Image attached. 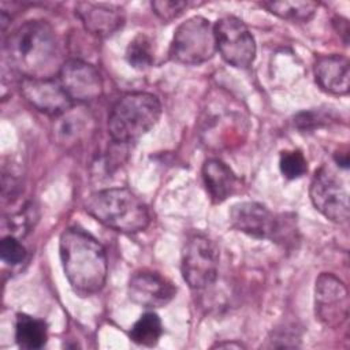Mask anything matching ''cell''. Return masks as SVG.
<instances>
[{
	"mask_svg": "<svg viewBox=\"0 0 350 350\" xmlns=\"http://www.w3.org/2000/svg\"><path fill=\"white\" fill-rule=\"evenodd\" d=\"M5 49L11 66L23 78H53L63 66L55 30L45 21L21 25L10 34Z\"/></svg>",
	"mask_w": 350,
	"mask_h": 350,
	"instance_id": "cell-1",
	"label": "cell"
},
{
	"mask_svg": "<svg viewBox=\"0 0 350 350\" xmlns=\"http://www.w3.org/2000/svg\"><path fill=\"white\" fill-rule=\"evenodd\" d=\"M64 275L75 294L89 297L98 293L107 280L108 260L103 245L78 227L64 230L59 239Z\"/></svg>",
	"mask_w": 350,
	"mask_h": 350,
	"instance_id": "cell-2",
	"label": "cell"
},
{
	"mask_svg": "<svg viewBox=\"0 0 350 350\" xmlns=\"http://www.w3.org/2000/svg\"><path fill=\"white\" fill-rule=\"evenodd\" d=\"M83 206L103 226L119 232H139L150 223V213L145 202L126 187L94 191L85 200Z\"/></svg>",
	"mask_w": 350,
	"mask_h": 350,
	"instance_id": "cell-3",
	"label": "cell"
},
{
	"mask_svg": "<svg viewBox=\"0 0 350 350\" xmlns=\"http://www.w3.org/2000/svg\"><path fill=\"white\" fill-rule=\"evenodd\" d=\"M161 104L146 92L126 93L116 100L108 115V133L118 144L134 142L159 120Z\"/></svg>",
	"mask_w": 350,
	"mask_h": 350,
	"instance_id": "cell-4",
	"label": "cell"
},
{
	"mask_svg": "<svg viewBox=\"0 0 350 350\" xmlns=\"http://www.w3.org/2000/svg\"><path fill=\"white\" fill-rule=\"evenodd\" d=\"M247 118L239 103L223 93L209 100L201 118V137L211 148H231L243 141Z\"/></svg>",
	"mask_w": 350,
	"mask_h": 350,
	"instance_id": "cell-5",
	"label": "cell"
},
{
	"mask_svg": "<svg viewBox=\"0 0 350 350\" xmlns=\"http://www.w3.org/2000/svg\"><path fill=\"white\" fill-rule=\"evenodd\" d=\"M230 221L235 230L257 239H269L283 245L295 239L294 220L287 215H275L260 202L245 201L232 205Z\"/></svg>",
	"mask_w": 350,
	"mask_h": 350,
	"instance_id": "cell-6",
	"label": "cell"
},
{
	"mask_svg": "<svg viewBox=\"0 0 350 350\" xmlns=\"http://www.w3.org/2000/svg\"><path fill=\"white\" fill-rule=\"evenodd\" d=\"M215 52V30L206 18L196 15L176 27L170 46L172 60L186 66H198L211 60Z\"/></svg>",
	"mask_w": 350,
	"mask_h": 350,
	"instance_id": "cell-7",
	"label": "cell"
},
{
	"mask_svg": "<svg viewBox=\"0 0 350 350\" xmlns=\"http://www.w3.org/2000/svg\"><path fill=\"white\" fill-rule=\"evenodd\" d=\"M219 249L216 243L202 232L187 237L180 258V271L185 282L194 290L211 286L217 278Z\"/></svg>",
	"mask_w": 350,
	"mask_h": 350,
	"instance_id": "cell-8",
	"label": "cell"
},
{
	"mask_svg": "<svg viewBox=\"0 0 350 350\" xmlns=\"http://www.w3.org/2000/svg\"><path fill=\"white\" fill-rule=\"evenodd\" d=\"M216 51L224 62L237 68H247L256 57V41L247 26L237 16L227 15L213 25Z\"/></svg>",
	"mask_w": 350,
	"mask_h": 350,
	"instance_id": "cell-9",
	"label": "cell"
},
{
	"mask_svg": "<svg viewBox=\"0 0 350 350\" xmlns=\"http://www.w3.org/2000/svg\"><path fill=\"white\" fill-rule=\"evenodd\" d=\"M309 196L314 208L335 223L349 219V193L339 175L328 165H321L313 175Z\"/></svg>",
	"mask_w": 350,
	"mask_h": 350,
	"instance_id": "cell-10",
	"label": "cell"
},
{
	"mask_svg": "<svg viewBox=\"0 0 350 350\" xmlns=\"http://www.w3.org/2000/svg\"><path fill=\"white\" fill-rule=\"evenodd\" d=\"M314 305L319 320L329 327L342 325L349 316V294L345 283L329 272H323L314 286Z\"/></svg>",
	"mask_w": 350,
	"mask_h": 350,
	"instance_id": "cell-11",
	"label": "cell"
},
{
	"mask_svg": "<svg viewBox=\"0 0 350 350\" xmlns=\"http://www.w3.org/2000/svg\"><path fill=\"white\" fill-rule=\"evenodd\" d=\"M59 82L72 101L89 103L103 93V79L98 70L81 59H70L59 71Z\"/></svg>",
	"mask_w": 350,
	"mask_h": 350,
	"instance_id": "cell-12",
	"label": "cell"
},
{
	"mask_svg": "<svg viewBox=\"0 0 350 350\" xmlns=\"http://www.w3.org/2000/svg\"><path fill=\"white\" fill-rule=\"evenodd\" d=\"M130 299L144 308L165 306L176 294L175 284L160 272L139 269L129 280Z\"/></svg>",
	"mask_w": 350,
	"mask_h": 350,
	"instance_id": "cell-13",
	"label": "cell"
},
{
	"mask_svg": "<svg viewBox=\"0 0 350 350\" xmlns=\"http://www.w3.org/2000/svg\"><path fill=\"white\" fill-rule=\"evenodd\" d=\"M21 92L33 108L55 118L67 112L74 103L62 83L53 78H23Z\"/></svg>",
	"mask_w": 350,
	"mask_h": 350,
	"instance_id": "cell-14",
	"label": "cell"
},
{
	"mask_svg": "<svg viewBox=\"0 0 350 350\" xmlns=\"http://www.w3.org/2000/svg\"><path fill=\"white\" fill-rule=\"evenodd\" d=\"M75 15L85 30L98 38H108L124 25V11L113 4L79 1L75 5Z\"/></svg>",
	"mask_w": 350,
	"mask_h": 350,
	"instance_id": "cell-15",
	"label": "cell"
},
{
	"mask_svg": "<svg viewBox=\"0 0 350 350\" xmlns=\"http://www.w3.org/2000/svg\"><path fill=\"white\" fill-rule=\"evenodd\" d=\"M314 77L319 86L336 96H345L350 89L349 60L342 55H323L314 62Z\"/></svg>",
	"mask_w": 350,
	"mask_h": 350,
	"instance_id": "cell-16",
	"label": "cell"
},
{
	"mask_svg": "<svg viewBox=\"0 0 350 350\" xmlns=\"http://www.w3.org/2000/svg\"><path fill=\"white\" fill-rule=\"evenodd\" d=\"M202 179L213 204L226 201L238 187L235 172L219 159H208L202 165Z\"/></svg>",
	"mask_w": 350,
	"mask_h": 350,
	"instance_id": "cell-17",
	"label": "cell"
},
{
	"mask_svg": "<svg viewBox=\"0 0 350 350\" xmlns=\"http://www.w3.org/2000/svg\"><path fill=\"white\" fill-rule=\"evenodd\" d=\"M92 119L89 113L78 109H72V107L64 112L63 115L57 116V120L53 126L55 138L59 144L64 146H71L79 142L86 131L89 130Z\"/></svg>",
	"mask_w": 350,
	"mask_h": 350,
	"instance_id": "cell-18",
	"label": "cell"
},
{
	"mask_svg": "<svg viewBox=\"0 0 350 350\" xmlns=\"http://www.w3.org/2000/svg\"><path fill=\"white\" fill-rule=\"evenodd\" d=\"M15 340L19 347L26 350L44 347L48 340L46 323L41 319L19 313L15 323Z\"/></svg>",
	"mask_w": 350,
	"mask_h": 350,
	"instance_id": "cell-19",
	"label": "cell"
},
{
	"mask_svg": "<svg viewBox=\"0 0 350 350\" xmlns=\"http://www.w3.org/2000/svg\"><path fill=\"white\" fill-rule=\"evenodd\" d=\"M261 5L267 8L271 14L282 19L302 23L313 18L319 4L316 1L293 0V1H265V3H261Z\"/></svg>",
	"mask_w": 350,
	"mask_h": 350,
	"instance_id": "cell-20",
	"label": "cell"
},
{
	"mask_svg": "<svg viewBox=\"0 0 350 350\" xmlns=\"http://www.w3.org/2000/svg\"><path fill=\"white\" fill-rule=\"evenodd\" d=\"M163 334V324L154 312L144 313L131 327L130 339L141 346H154Z\"/></svg>",
	"mask_w": 350,
	"mask_h": 350,
	"instance_id": "cell-21",
	"label": "cell"
},
{
	"mask_svg": "<svg viewBox=\"0 0 350 350\" xmlns=\"http://www.w3.org/2000/svg\"><path fill=\"white\" fill-rule=\"evenodd\" d=\"M153 57V42L146 34L139 33L129 42L126 49V59L131 67L137 70H145L152 66Z\"/></svg>",
	"mask_w": 350,
	"mask_h": 350,
	"instance_id": "cell-22",
	"label": "cell"
},
{
	"mask_svg": "<svg viewBox=\"0 0 350 350\" xmlns=\"http://www.w3.org/2000/svg\"><path fill=\"white\" fill-rule=\"evenodd\" d=\"M279 168L284 178L287 179H298L304 176L308 171V161L304 153L298 149L294 150H283L279 159Z\"/></svg>",
	"mask_w": 350,
	"mask_h": 350,
	"instance_id": "cell-23",
	"label": "cell"
},
{
	"mask_svg": "<svg viewBox=\"0 0 350 350\" xmlns=\"http://www.w3.org/2000/svg\"><path fill=\"white\" fill-rule=\"evenodd\" d=\"M153 12L165 23L180 16L190 5V1H175V0H160L152 1Z\"/></svg>",
	"mask_w": 350,
	"mask_h": 350,
	"instance_id": "cell-24",
	"label": "cell"
},
{
	"mask_svg": "<svg viewBox=\"0 0 350 350\" xmlns=\"http://www.w3.org/2000/svg\"><path fill=\"white\" fill-rule=\"evenodd\" d=\"M0 254L4 262L10 265H18L26 258V249L18 238L8 235L4 237L0 243Z\"/></svg>",
	"mask_w": 350,
	"mask_h": 350,
	"instance_id": "cell-25",
	"label": "cell"
},
{
	"mask_svg": "<svg viewBox=\"0 0 350 350\" xmlns=\"http://www.w3.org/2000/svg\"><path fill=\"white\" fill-rule=\"evenodd\" d=\"M37 208L33 204H26L21 211L10 217V227L18 234H25L30 231L37 221Z\"/></svg>",
	"mask_w": 350,
	"mask_h": 350,
	"instance_id": "cell-26",
	"label": "cell"
},
{
	"mask_svg": "<svg viewBox=\"0 0 350 350\" xmlns=\"http://www.w3.org/2000/svg\"><path fill=\"white\" fill-rule=\"evenodd\" d=\"M331 116L323 111H306L301 112L294 118V124L299 130H314L329 123Z\"/></svg>",
	"mask_w": 350,
	"mask_h": 350,
	"instance_id": "cell-27",
	"label": "cell"
},
{
	"mask_svg": "<svg viewBox=\"0 0 350 350\" xmlns=\"http://www.w3.org/2000/svg\"><path fill=\"white\" fill-rule=\"evenodd\" d=\"M334 160H335L338 167H342V168L346 170L349 167V153H347V150H338V152H335Z\"/></svg>",
	"mask_w": 350,
	"mask_h": 350,
	"instance_id": "cell-28",
	"label": "cell"
},
{
	"mask_svg": "<svg viewBox=\"0 0 350 350\" xmlns=\"http://www.w3.org/2000/svg\"><path fill=\"white\" fill-rule=\"evenodd\" d=\"M213 347H237V349H239V347H243V346L241 343L231 342V343H216V345H213Z\"/></svg>",
	"mask_w": 350,
	"mask_h": 350,
	"instance_id": "cell-29",
	"label": "cell"
}]
</instances>
